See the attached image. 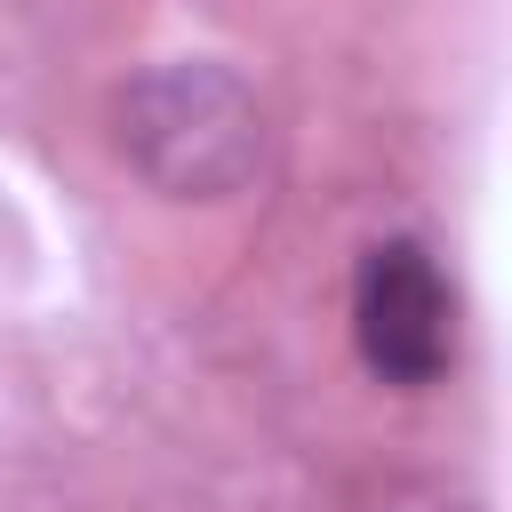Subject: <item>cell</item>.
I'll return each instance as SVG.
<instances>
[{"mask_svg": "<svg viewBox=\"0 0 512 512\" xmlns=\"http://www.w3.org/2000/svg\"><path fill=\"white\" fill-rule=\"evenodd\" d=\"M352 328H360L368 368L392 376V384H432L448 368V352H456V304H448V280L432 272V256L416 240L368 248L360 288H352Z\"/></svg>", "mask_w": 512, "mask_h": 512, "instance_id": "1", "label": "cell"}, {"mask_svg": "<svg viewBox=\"0 0 512 512\" xmlns=\"http://www.w3.org/2000/svg\"><path fill=\"white\" fill-rule=\"evenodd\" d=\"M128 136L144 152V168L168 152V144H192L184 160V192H224L248 160H256V112L232 80L216 72H168V80H144L136 104H128Z\"/></svg>", "mask_w": 512, "mask_h": 512, "instance_id": "2", "label": "cell"}]
</instances>
